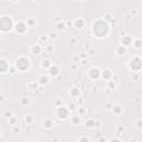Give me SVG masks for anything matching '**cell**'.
I'll use <instances>...</instances> for the list:
<instances>
[{"label":"cell","instance_id":"3957f363","mask_svg":"<svg viewBox=\"0 0 142 142\" xmlns=\"http://www.w3.org/2000/svg\"><path fill=\"white\" fill-rule=\"evenodd\" d=\"M16 67H17L19 70H21V71L27 70L29 68V60L27 59V58H23V57L19 58V59L16 61Z\"/></svg>","mask_w":142,"mask_h":142},{"label":"cell","instance_id":"277c9868","mask_svg":"<svg viewBox=\"0 0 142 142\" xmlns=\"http://www.w3.org/2000/svg\"><path fill=\"white\" fill-rule=\"evenodd\" d=\"M57 115L59 119H67L68 115H69V111H68V109H66L65 107H60L57 110Z\"/></svg>","mask_w":142,"mask_h":142},{"label":"cell","instance_id":"8992f818","mask_svg":"<svg viewBox=\"0 0 142 142\" xmlns=\"http://www.w3.org/2000/svg\"><path fill=\"white\" fill-rule=\"evenodd\" d=\"M16 30H17V32L22 33V32H25V31L27 30V26H26L23 22H19L17 26H16Z\"/></svg>","mask_w":142,"mask_h":142},{"label":"cell","instance_id":"ba28073f","mask_svg":"<svg viewBox=\"0 0 142 142\" xmlns=\"http://www.w3.org/2000/svg\"><path fill=\"white\" fill-rule=\"evenodd\" d=\"M58 72H59V71H58V68L57 67H53V68H51V69H50V73H51L52 76L58 75Z\"/></svg>","mask_w":142,"mask_h":142},{"label":"cell","instance_id":"5b68a950","mask_svg":"<svg viewBox=\"0 0 142 142\" xmlns=\"http://www.w3.org/2000/svg\"><path fill=\"white\" fill-rule=\"evenodd\" d=\"M89 76H90V78H92V79H97L100 76V70L93 68V69H91L90 71H89Z\"/></svg>","mask_w":142,"mask_h":142},{"label":"cell","instance_id":"52a82bcc","mask_svg":"<svg viewBox=\"0 0 142 142\" xmlns=\"http://www.w3.org/2000/svg\"><path fill=\"white\" fill-rule=\"evenodd\" d=\"M8 69V63L4 60H0V72L3 73V72H6Z\"/></svg>","mask_w":142,"mask_h":142},{"label":"cell","instance_id":"8fae6325","mask_svg":"<svg viewBox=\"0 0 142 142\" xmlns=\"http://www.w3.org/2000/svg\"><path fill=\"white\" fill-rule=\"evenodd\" d=\"M12 1H14V2H16V1H18V0H12Z\"/></svg>","mask_w":142,"mask_h":142},{"label":"cell","instance_id":"9c48e42d","mask_svg":"<svg viewBox=\"0 0 142 142\" xmlns=\"http://www.w3.org/2000/svg\"><path fill=\"white\" fill-rule=\"evenodd\" d=\"M82 26H83V21H82V20H78V21H77V27L78 28H82Z\"/></svg>","mask_w":142,"mask_h":142},{"label":"cell","instance_id":"30bf717a","mask_svg":"<svg viewBox=\"0 0 142 142\" xmlns=\"http://www.w3.org/2000/svg\"><path fill=\"white\" fill-rule=\"evenodd\" d=\"M107 76H108V78H109V77H110V73H109V72H108V73H107V72H106V73H104V75H103V77H104V78H106V77H107Z\"/></svg>","mask_w":142,"mask_h":142},{"label":"cell","instance_id":"6da1fadb","mask_svg":"<svg viewBox=\"0 0 142 142\" xmlns=\"http://www.w3.org/2000/svg\"><path fill=\"white\" fill-rule=\"evenodd\" d=\"M93 32L97 37H104L109 32V25L103 21H97L93 25Z\"/></svg>","mask_w":142,"mask_h":142},{"label":"cell","instance_id":"7a4b0ae2","mask_svg":"<svg viewBox=\"0 0 142 142\" xmlns=\"http://www.w3.org/2000/svg\"><path fill=\"white\" fill-rule=\"evenodd\" d=\"M12 27H13V23L10 17L4 16V17L0 18V29L2 31H10L12 29Z\"/></svg>","mask_w":142,"mask_h":142}]
</instances>
